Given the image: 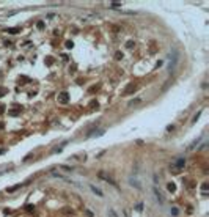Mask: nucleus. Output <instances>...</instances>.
<instances>
[{
  "label": "nucleus",
  "instance_id": "obj_12",
  "mask_svg": "<svg viewBox=\"0 0 209 217\" xmlns=\"http://www.w3.org/2000/svg\"><path fill=\"white\" fill-rule=\"evenodd\" d=\"M175 189H176V187H175V186H173V182H171V184H168V190H175Z\"/></svg>",
  "mask_w": 209,
  "mask_h": 217
},
{
  "label": "nucleus",
  "instance_id": "obj_11",
  "mask_svg": "<svg viewBox=\"0 0 209 217\" xmlns=\"http://www.w3.org/2000/svg\"><path fill=\"white\" fill-rule=\"evenodd\" d=\"M110 6H112V8H120L121 3H110Z\"/></svg>",
  "mask_w": 209,
  "mask_h": 217
},
{
  "label": "nucleus",
  "instance_id": "obj_4",
  "mask_svg": "<svg viewBox=\"0 0 209 217\" xmlns=\"http://www.w3.org/2000/svg\"><path fill=\"white\" fill-rule=\"evenodd\" d=\"M90 189H91V192H93V194H96L98 197H104V192L101 190V189H98L96 186H93V184H90Z\"/></svg>",
  "mask_w": 209,
  "mask_h": 217
},
{
  "label": "nucleus",
  "instance_id": "obj_1",
  "mask_svg": "<svg viewBox=\"0 0 209 217\" xmlns=\"http://www.w3.org/2000/svg\"><path fill=\"white\" fill-rule=\"evenodd\" d=\"M99 178H102L104 181H107L109 184H112L113 187H116V189H118V184H116V181L113 179V178H110L109 175H105V173H102V171H101V173H99Z\"/></svg>",
  "mask_w": 209,
  "mask_h": 217
},
{
  "label": "nucleus",
  "instance_id": "obj_5",
  "mask_svg": "<svg viewBox=\"0 0 209 217\" xmlns=\"http://www.w3.org/2000/svg\"><path fill=\"white\" fill-rule=\"evenodd\" d=\"M184 165H186V159H182V157H181V159L176 162V167H178V168H182Z\"/></svg>",
  "mask_w": 209,
  "mask_h": 217
},
{
  "label": "nucleus",
  "instance_id": "obj_10",
  "mask_svg": "<svg viewBox=\"0 0 209 217\" xmlns=\"http://www.w3.org/2000/svg\"><path fill=\"white\" fill-rule=\"evenodd\" d=\"M115 57H116V60H121V58H123V54H121V52H116Z\"/></svg>",
  "mask_w": 209,
  "mask_h": 217
},
{
  "label": "nucleus",
  "instance_id": "obj_9",
  "mask_svg": "<svg viewBox=\"0 0 209 217\" xmlns=\"http://www.w3.org/2000/svg\"><path fill=\"white\" fill-rule=\"evenodd\" d=\"M60 168H63V170H68V171H72V168L68 165H60Z\"/></svg>",
  "mask_w": 209,
  "mask_h": 217
},
{
  "label": "nucleus",
  "instance_id": "obj_6",
  "mask_svg": "<svg viewBox=\"0 0 209 217\" xmlns=\"http://www.w3.org/2000/svg\"><path fill=\"white\" fill-rule=\"evenodd\" d=\"M135 85H134V83H131V85H129V87H127V88H126V91H124V93L126 94H127V93H131V91H134V90H135Z\"/></svg>",
  "mask_w": 209,
  "mask_h": 217
},
{
  "label": "nucleus",
  "instance_id": "obj_8",
  "mask_svg": "<svg viewBox=\"0 0 209 217\" xmlns=\"http://www.w3.org/2000/svg\"><path fill=\"white\" fill-rule=\"evenodd\" d=\"M201 189H203V194L206 195V192H208V182H203V186H201Z\"/></svg>",
  "mask_w": 209,
  "mask_h": 217
},
{
  "label": "nucleus",
  "instance_id": "obj_3",
  "mask_svg": "<svg viewBox=\"0 0 209 217\" xmlns=\"http://www.w3.org/2000/svg\"><path fill=\"white\" fill-rule=\"evenodd\" d=\"M152 192H154V195H156L157 202L160 203V205H163V203H165V200H163V195H162V194H160L159 190H157V187H154V189H152Z\"/></svg>",
  "mask_w": 209,
  "mask_h": 217
},
{
  "label": "nucleus",
  "instance_id": "obj_13",
  "mask_svg": "<svg viewBox=\"0 0 209 217\" xmlns=\"http://www.w3.org/2000/svg\"><path fill=\"white\" fill-rule=\"evenodd\" d=\"M135 102H140V99H134V101H131V102H129V105H134Z\"/></svg>",
  "mask_w": 209,
  "mask_h": 217
},
{
  "label": "nucleus",
  "instance_id": "obj_15",
  "mask_svg": "<svg viewBox=\"0 0 209 217\" xmlns=\"http://www.w3.org/2000/svg\"><path fill=\"white\" fill-rule=\"evenodd\" d=\"M200 115H201V112H198V113H197V115H195V116H194V121H197V120L200 118Z\"/></svg>",
  "mask_w": 209,
  "mask_h": 217
},
{
  "label": "nucleus",
  "instance_id": "obj_16",
  "mask_svg": "<svg viewBox=\"0 0 209 217\" xmlns=\"http://www.w3.org/2000/svg\"><path fill=\"white\" fill-rule=\"evenodd\" d=\"M141 208H143V205H141V203H138V205H137V211H141Z\"/></svg>",
  "mask_w": 209,
  "mask_h": 217
},
{
  "label": "nucleus",
  "instance_id": "obj_17",
  "mask_svg": "<svg viewBox=\"0 0 209 217\" xmlns=\"http://www.w3.org/2000/svg\"><path fill=\"white\" fill-rule=\"evenodd\" d=\"M171 212L175 214V216H178V208H173V211H171Z\"/></svg>",
  "mask_w": 209,
  "mask_h": 217
},
{
  "label": "nucleus",
  "instance_id": "obj_2",
  "mask_svg": "<svg viewBox=\"0 0 209 217\" xmlns=\"http://www.w3.org/2000/svg\"><path fill=\"white\" fill-rule=\"evenodd\" d=\"M129 182H131V186H134L135 189L141 190V184H140V181L137 179V178H134V176H129Z\"/></svg>",
  "mask_w": 209,
  "mask_h": 217
},
{
  "label": "nucleus",
  "instance_id": "obj_14",
  "mask_svg": "<svg viewBox=\"0 0 209 217\" xmlns=\"http://www.w3.org/2000/svg\"><path fill=\"white\" fill-rule=\"evenodd\" d=\"M8 31H10V33H16V31H19V28H10Z\"/></svg>",
  "mask_w": 209,
  "mask_h": 217
},
{
  "label": "nucleus",
  "instance_id": "obj_7",
  "mask_svg": "<svg viewBox=\"0 0 209 217\" xmlns=\"http://www.w3.org/2000/svg\"><path fill=\"white\" fill-rule=\"evenodd\" d=\"M107 214H109V217H120L115 211H113V209H109V211H107Z\"/></svg>",
  "mask_w": 209,
  "mask_h": 217
}]
</instances>
